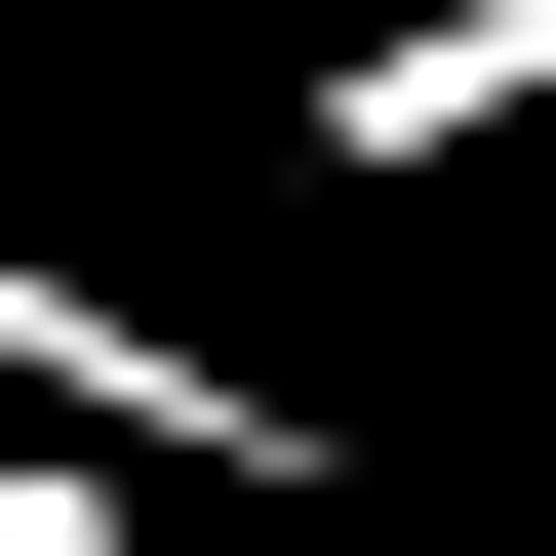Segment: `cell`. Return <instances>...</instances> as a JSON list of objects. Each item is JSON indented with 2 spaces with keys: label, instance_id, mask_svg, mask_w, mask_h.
Wrapping results in <instances>:
<instances>
[{
  "label": "cell",
  "instance_id": "cell-3",
  "mask_svg": "<svg viewBox=\"0 0 556 556\" xmlns=\"http://www.w3.org/2000/svg\"><path fill=\"white\" fill-rule=\"evenodd\" d=\"M0 556H160V477H80V438H0Z\"/></svg>",
  "mask_w": 556,
  "mask_h": 556
},
{
  "label": "cell",
  "instance_id": "cell-2",
  "mask_svg": "<svg viewBox=\"0 0 556 556\" xmlns=\"http://www.w3.org/2000/svg\"><path fill=\"white\" fill-rule=\"evenodd\" d=\"M477 119H556V0H397V40H318V80H278V160H358V199H438Z\"/></svg>",
  "mask_w": 556,
  "mask_h": 556
},
{
  "label": "cell",
  "instance_id": "cell-1",
  "mask_svg": "<svg viewBox=\"0 0 556 556\" xmlns=\"http://www.w3.org/2000/svg\"><path fill=\"white\" fill-rule=\"evenodd\" d=\"M0 438H80V477H318V397H278V358H199L160 278L0 239Z\"/></svg>",
  "mask_w": 556,
  "mask_h": 556
}]
</instances>
